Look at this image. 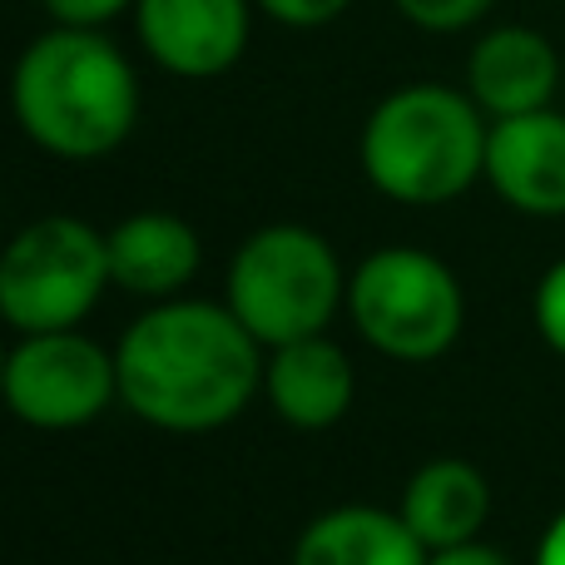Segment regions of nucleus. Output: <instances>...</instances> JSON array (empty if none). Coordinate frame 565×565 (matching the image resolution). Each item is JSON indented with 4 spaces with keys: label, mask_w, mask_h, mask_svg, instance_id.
<instances>
[{
    "label": "nucleus",
    "mask_w": 565,
    "mask_h": 565,
    "mask_svg": "<svg viewBox=\"0 0 565 565\" xmlns=\"http://www.w3.org/2000/svg\"><path fill=\"white\" fill-rule=\"evenodd\" d=\"M264 342L228 302L169 298L139 312L119 338V402L149 427L199 437L244 417L264 387Z\"/></svg>",
    "instance_id": "obj_1"
},
{
    "label": "nucleus",
    "mask_w": 565,
    "mask_h": 565,
    "mask_svg": "<svg viewBox=\"0 0 565 565\" xmlns=\"http://www.w3.org/2000/svg\"><path fill=\"white\" fill-rule=\"evenodd\" d=\"M10 115L30 145L55 159H105L135 135V65L99 30L55 25L20 50L10 70Z\"/></svg>",
    "instance_id": "obj_2"
},
{
    "label": "nucleus",
    "mask_w": 565,
    "mask_h": 565,
    "mask_svg": "<svg viewBox=\"0 0 565 565\" xmlns=\"http://www.w3.org/2000/svg\"><path fill=\"white\" fill-rule=\"evenodd\" d=\"M487 115L467 89L402 85L362 125V174L392 204L437 209L487 179Z\"/></svg>",
    "instance_id": "obj_3"
},
{
    "label": "nucleus",
    "mask_w": 565,
    "mask_h": 565,
    "mask_svg": "<svg viewBox=\"0 0 565 565\" xmlns=\"http://www.w3.org/2000/svg\"><path fill=\"white\" fill-rule=\"evenodd\" d=\"M224 302L268 352L328 332L348 302V278L322 234L302 224H268L238 244Z\"/></svg>",
    "instance_id": "obj_4"
},
{
    "label": "nucleus",
    "mask_w": 565,
    "mask_h": 565,
    "mask_svg": "<svg viewBox=\"0 0 565 565\" xmlns=\"http://www.w3.org/2000/svg\"><path fill=\"white\" fill-rule=\"evenodd\" d=\"M348 318L372 352L392 362H437L457 348L467 292L427 248H377L348 278Z\"/></svg>",
    "instance_id": "obj_5"
},
{
    "label": "nucleus",
    "mask_w": 565,
    "mask_h": 565,
    "mask_svg": "<svg viewBox=\"0 0 565 565\" xmlns=\"http://www.w3.org/2000/svg\"><path fill=\"white\" fill-rule=\"evenodd\" d=\"M105 288L109 248L85 218H35L0 248V322H10L20 338L79 328Z\"/></svg>",
    "instance_id": "obj_6"
},
{
    "label": "nucleus",
    "mask_w": 565,
    "mask_h": 565,
    "mask_svg": "<svg viewBox=\"0 0 565 565\" xmlns=\"http://www.w3.org/2000/svg\"><path fill=\"white\" fill-rule=\"evenodd\" d=\"M119 402L115 352L79 328L30 332L10 348L6 407L35 431H79Z\"/></svg>",
    "instance_id": "obj_7"
},
{
    "label": "nucleus",
    "mask_w": 565,
    "mask_h": 565,
    "mask_svg": "<svg viewBox=\"0 0 565 565\" xmlns=\"http://www.w3.org/2000/svg\"><path fill=\"white\" fill-rule=\"evenodd\" d=\"M135 25L149 60L169 75L214 79L248 45V0H135Z\"/></svg>",
    "instance_id": "obj_8"
},
{
    "label": "nucleus",
    "mask_w": 565,
    "mask_h": 565,
    "mask_svg": "<svg viewBox=\"0 0 565 565\" xmlns=\"http://www.w3.org/2000/svg\"><path fill=\"white\" fill-rule=\"evenodd\" d=\"M565 89V55L531 25H497L467 55V95L487 119L551 109Z\"/></svg>",
    "instance_id": "obj_9"
},
{
    "label": "nucleus",
    "mask_w": 565,
    "mask_h": 565,
    "mask_svg": "<svg viewBox=\"0 0 565 565\" xmlns=\"http://www.w3.org/2000/svg\"><path fill=\"white\" fill-rule=\"evenodd\" d=\"M487 184L526 218H565V115L556 105L491 119Z\"/></svg>",
    "instance_id": "obj_10"
},
{
    "label": "nucleus",
    "mask_w": 565,
    "mask_h": 565,
    "mask_svg": "<svg viewBox=\"0 0 565 565\" xmlns=\"http://www.w3.org/2000/svg\"><path fill=\"white\" fill-rule=\"evenodd\" d=\"M264 387L268 402L288 427L298 431H328L352 412V392H358V372L352 358L328 338H298L268 348L264 362Z\"/></svg>",
    "instance_id": "obj_11"
},
{
    "label": "nucleus",
    "mask_w": 565,
    "mask_h": 565,
    "mask_svg": "<svg viewBox=\"0 0 565 565\" xmlns=\"http://www.w3.org/2000/svg\"><path fill=\"white\" fill-rule=\"evenodd\" d=\"M105 248H109V282L125 288L129 298H149V302L179 298V288H189V278L204 264V248H199V234L189 228V218L164 214V209L119 218L105 234Z\"/></svg>",
    "instance_id": "obj_12"
},
{
    "label": "nucleus",
    "mask_w": 565,
    "mask_h": 565,
    "mask_svg": "<svg viewBox=\"0 0 565 565\" xmlns=\"http://www.w3.org/2000/svg\"><path fill=\"white\" fill-rule=\"evenodd\" d=\"M397 516L427 551L467 546V541H481V526L491 516V481L471 461L437 457L412 471Z\"/></svg>",
    "instance_id": "obj_13"
},
{
    "label": "nucleus",
    "mask_w": 565,
    "mask_h": 565,
    "mask_svg": "<svg viewBox=\"0 0 565 565\" xmlns=\"http://www.w3.org/2000/svg\"><path fill=\"white\" fill-rule=\"evenodd\" d=\"M427 556L407 521L382 507L322 511L292 546V565H427Z\"/></svg>",
    "instance_id": "obj_14"
},
{
    "label": "nucleus",
    "mask_w": 565,
    "mask_h": 565,
    "mask_svg": "<svg viewBox=\"0 0 565 565\" xmlns=\"http://www.w3.org/2000/svg\"><path fill=\"white\" fill-rule=\"evenodd\" d=\"M402 15L417 30H431V35H451V30H467L487 15L497 0H392Z\"/></svg>",
    "instance_id": "obj_15"
},
{
    "label": "nucleus",
    "mask_w": 565,
    "mask_h": 565,
    "mask_svg": "<svg viewBox=\"0 0 565 565\" xmlns=\"http://www.w3.org/2000/svg\"><path fill=\"white\" fill-rule=\"evenodd\" d=\"M531 318H536V332L556 358H565V258L551 264L536 282V298H531Z\"/></svg>",
    "instance_id": "obj_16"
},
{
    "label": "nucleus",
    "mask_w": 565,
    "mask_h": 565,
    "mask_svg": "<svg viewBox=\"0 0 565 565\" xmlns=\"http://www.w3.org/2000/svg\"><path fill=\"white\" fill-rule=\"evenodd\" d=\"M352 0H258V10L278 20V25H292V30H312V25H328L348 10Z\"/></svg>",
    "instance_id": "obj_17"
},
{
    "label": "nucleus",
    "mask_w": 565,
    "mask_h": 565,
    "mask_svg": "<svg viewBox=\"0 0 565 565\" xmlns=\"http://www.w3.org/2000/svg\"><path fill=\"white\" fill-rule=\"evenodd\" d=\"M129 6H135V0H45L55 25H70V30H99L105 20L125 15Z\"/></svg>",
    "instance_id": "obj_18"
},
{
    "label": "nucleus",
    "mask_w": 565,
    "mask_h": 565,
    "mask_svg": "<svg viewBox=\"0 0 565 565\" xmlns=\"http://www.w3.org/2000/svg\"><path fill=\"white\" fill-rule=\"evenodd\" d=\"M427 565H516L507 551L487 546V541H467V546H447V551H431Z\"/></svg>",
    "instance_id": "obj_19"
},
{
    "label": "nucleus",
    "mask_w": 565,
    "mask_h": 565,
    "mask_svg": "<svg viewBox=\"0 0 565 565\" xmlns=\"http://www.w3.org/2000/svg\"><path fill=\"white\" fill-rule=\"evenodd\" d=\"M536 565H565V511H556V521H551L546 536H541Z\"/></svg>",
    "instance_id": "obj_20"
},
{
    "label": "nucleus",
    "mask_w": 565,
    "mask_h": 565,
    "mask_svg": "<svg viewBox=\"0 0 565 565\" xmlns=\"http://www.w3.org/2000/svg\"><path fill=\"white\" fill-rule=\"evenodd\" d=\"M6 362H10V348L0 342V402H6Z\"/></svg>",
    "instance_id": "obj_21"
}]
</instances>
